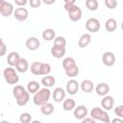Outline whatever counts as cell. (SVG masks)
I'll list each match as a JSON object with an SVG mask.
<instances>
[{
  "mask_svg": "<svg viewBox=\"0 0 123 123\" xmlns=\"http://www.w3.org/2000/svg\"><path fill=\"white\" fill-rule=\"evenodd\" d=\"M19 59H20L19 54H18L17 52H15V51H12V52H10V54L8 55L7 62H8V64H9L10 66L13 67V66H15V64H16V62L19 61Z\"/></svg>",
  "mask_w": 123,
  "mask_h": 123,
  "instance_id": "19",
  "label": "cell"
},
{
  "mask_svg": "<svg viewBox=\"0 0 123 123\" xmlns=\"http://www.w3.org/2000/svg\"><path fill=\"white\" fill-rule=\"evenodd\" d=\"M90 118H92L94 120H100L103 123L111 122L108 112L105 110H103L102 108H98V107H95L90 111Z\"/></svg>",
  "mask_w": 123,
  "mask_h": 123,
  "instance_id": "5",
  "label": "cell"
},
{
  "mask_svg": "<svg viewBox=\"0 0 123 123\" xmlns=\"http://www.w3.org/2000/svg\"><path fill=\"white\" fill-rule=\"evenodd\" d=\"M95 91L97 93L98 96H106L108 95L109 91H110V86L106 83H99L96 86H95Z\"/></svg>",
  "mask_w": 123,
  "mask_h": 123,
  "instance_id": "16",
  "label": "cell"
},
{
  "mask_svg": "<svg viewBox=\"0 0 123 123\" xmlns=\"http://www.w3.org/2000/svg\"><path fill=\"white\" fill-rule=\"evenodd\" d=\"M79 87H80L79 83H78L76 80L71 79V80H69V81L66 83L65 92H67V93L70 94V95H75V94L78 92Z\"/></svg>",
  "mask_w": 123,
  "mask_h": 123,
  "instance_id": "10",
  "label": "cell"
},
{
  "mask_svg": "<svg viewBox=\"0 0 123 123\" xmlns=\"http://www.w3.org/2000/svg\"><path fill=\"white\" fill-rule=\"evenodd\" d=\"M39 90V84L37 81H31L27 84V91L29 93L35 94L37 91Z\"/></svg>",
  "mask_w": 123,
  "mask_h": 123,
  "instance_id": "28",
  "label": "cell"
},
{
  "mask_svg": "<svg viewBox=\"0 0 123 123\" xmlns=\"http://www.w3.org/2000/svg\"><path fill=\"white\" fill-rule=\"evenodd\" d=\"M31 72L34 75H40V76H46L49 75L51 72V66L49 63L46 62H35L31 64L30 67Z\"/></svg>",
  "mask_w": 123,
  "mask_h": 123,
  "instance_id": "3",
  "label": "cell"
},
{
  "mask_svg": "<svg viewBox=\"0 0 123 123\" xmlns=\"http://www.w3.org/2000/svg\"><path fill=\"white\" fill-rule=\"evenodd\" d=\"M14 3H15V5H17L18 7H23V6L26 5L28 2H27V0H14Z\"/></svg>",
  "mask_w": 123,
  "mask_h": 123,
  "instance_id": "37",
  "label": "cell"
},
{
  "mask_svg": "<svg viewBox=\"0 0 123 123\" xmlns=\"http://www.w3.org/2000/svg\"><path fill=\"white\" fill-rule=\"evenodd\" d=\"M0 123H10L8 120H2V121H0Z\"/></svg>",
  "mask_w": 123,
  "mask_h": 123,
  "instance_id": "42",
  "label": "cell"
},
{
  "mask_svg": "<svg viewBox=\"0 0 123 123\" xmlns=\"http://www.w3.org/2000/svg\"><path fill=\"white\" fill-rule=\"evenodd\" d=\"M86 29L89 33H97L100 30V21L94 17L88 18L86 21Z\"/></svg>",
  "mask_w": 123,
  "mask_h": 123,
  "instance_id": "8",
  "label": "cell"
},
{
  "mask_svg": "<svg viewBox=\"0 0 123 123\" xmlns=\"http://www.w3.org/2000/svg\"><path fill=\"white\" fill-rule=\"evenodd\" d=\"M75 66H77L76 62H75V60H74L73 58H71V57H67V58H65V59L62 61V67H63V69H64V72L67 71V70H70V69L74 68Z\"/></svg>",
  "mask_w": 123,
  "mask_h": 123,
  "instance_id": "22",
  "label": "cell"
},
{
  "mask_svg": "<svg viewBox=\"0 0 123 123\" xmlns=\"http://www.w3.org/2000/svg\"><path fill=\"white\" fill-rule=\"evenodd\" d=\"M3 76L5 81L9 85H16L19 82V76L16 70L12 66H7L3 71Z\"/></svg>",
  "mask_w": 123,
  "mask_h": 123,
  "instance_id": "4",
  "label": "cell"
},
{
  "mask_svg": "<svg viewBox=\"0 0 123 123\" xmlns=\"http://www.w3.org/2000/svg\"><path fill=\"white\" fill-rule=\"evenodd\" d=\"M116 28H117V22H116L115 19L109 18L108 20H106V22H105V29H106V31L111 33V32L115 31Z\"/></svg>",
  "mask_w": 123,
  "mask_h": 123,
  "instance_id": "25",
  "label": "cell"
},
{
  "mask_svg": "<svg viewBox=\"0 0 123 123\" xmlns=\"http://www.w3.org/2000/svg\"><path fill=\"white\" fill-rule=\"evenodd\" d=\"M101 106H102V109L105 110L106 111H111L113 106H114V99L112 96L111 95H106L103 97L102 101H101Z\"/></svg>",
  "mask_w": 123,
  "mask_h": 123,
  "instance_id": "12",
  "label": "cell"
},
{
  "mask_svg": "<svg viewBox=\"0 0 123 123\" xmlns=\"http://www.w3.org/2000/svg\"><path fill=\"white\" fill-rule=\"evenodd\" d=\"M50 97H51V91H50V89L47 88V87H43V88L39 89L38 91H37L34 94L33 102L37 106H42V105L48 103Z\"/></svg>",
  "mask_w": 123,
  "mask_h": 123,
  "instance_id": "2",
  "label": "cell"
},
{
  "mask_svg": "<svg viewBox=\"0 0 123 123\" xmlns=\"http://www.w3.org/2000/svg\"><path fill=\"white\" fill-rule=\"evenodd\" d=\"M54 45H57V46H62V47H65L66 45V40L63 37H56L55 39H54Z\"/></svg>",
  "mask_w": 123,
  "mask_h": 123,
  "instance_id": "31",
  "label": "cell"
},
{
  "mask_svg": "<svg viewBox=\"0 0 123 123\" xmlns=\"http://www.w3.org/2000/svg\"><path fill=\"white\" fill-rule=\"evenodd\" d=\"M31 123H41V122H40L39 120H33Z\"/></svg>",
  "mask_w": 123,
  "mask_h": 123,
  "instance_id": "41",
  "label": "cell"
},
{
  "mask_svg": "<svg viewBox=\"0 0 123 123\" xmlns=\"http://www.w3.org/2000/svg\"><path fill=\"white\" fill-rule=\"evenodd\" d=\"M114 112L118 116V118H122L123 117V105H119V106L115 107Z\"/></svg>",
  "mask_w": 123,
  "mask_h": 123,
  "instance_id": "34",
  "label": "cell"
},
{
  "mask_svg": "<svg viewBox=\"0 0 123 123\" xmlns=\"http://www.w3.org/2000/svg\"><path fill=\"white\" fill-rule=\"evenodd\" d=\"M12 95L18 106H25L30 100V93L22 86H15L12 88Z\"/></svg>",
  "mask_w": 123,
  "mask_h": 123,
  "instance_id": "1",
  "label": "cell"
},
{
  "mask_svg": "<svg viewBox=\"0 0 123 123\" xmlns=\"http://www.w3.org/2000/svg\"><path fill=\"white\" fill-rule=\"evenodd\" d=\"M41 36H42V38H43L44 40L51 41V40L55 39V37H56V33H55V31H54L53 29L48 28V29H45V30L42 32Z\"/></svg>",
  "mask_w": 123,
  "mask_h": 123,
  "instance_id": "24",
  "label": "cell"
},
{
  "mask_svg": "<svg viewBox=\"0 0 123 123\" xmlns=\"http://www.w3.org/2000/svg\"><path fill=\"white\" fill-rule=\"evenodd\" d=\"M13 7L10 2L5 0H0V13L4 17H9L12 13H13Z\"/></svg>",
  "mask_w": 123,
  "mask_h": 123,
  "instance_id": "7",
  "label": "cell"
},
{
  "mask_svg": "<svg viewBox=\"0 0 123 123\" xmlns=\"http://www.w3.org/2000/svg\"><path fill=\"white\" fill-rule=\"evenodd\" d=\"M91 42V36L90 34H84L80 37L78 40V46L80 48H86Z\"/></svg>",
  "mask_w": 123,
  "mask_h": 123,
  "instance_id": "20",
  "label": "cell"
},
{
  "mask_svg": "<svg viewBox=\"0 0 123 123\" xmlns=\"http://www.w3.org/2000/svg\"><path fill=\"white\" fill-rule=\"evenodd\" d=\"M28 15H29L28 11L25 8H23V7H18V8H16L13 11V16H14V18L16 20L20 21V22L25 21L28 18Z\"/></svg>",
  "mask_w": 123,
  "mask_h": 123,
  "instance_id": "9",
  "label": "cell"
},
{
  "mask_svg": "<svg viewBox=\"0 0 123 123\" xmlns=\"http://www.w3.org/2000/svg\"><path fill=\"white\" fill-rule=\"evenodd\" d=\"M7 52V46L6 44L3 42L2 44H0V57H3Z\"/></svg>",
  "mask_w": 123,
  "mask_h": 123,
  "instance_id": "36",
  "label": "cell"
},
{
  "mask_svg": "<svg viewBox=\"0 0 123 123\" xmlns=\"http://www.w3.org/2000/svg\"><path fill=\"white\" fill-rule=\"evenodd\" d=\"M76 107V103L75 101L72 99V98H67L63 101L62 103V109L65 111H72L74 110Z\"/></svg>",
  "mask_w": 123,
  "mask_h": 123,
  "instance_id": "26",
  "label": "cell"
},
{
  "mask_svg": "<svg viewBox=\"0 0 123 123\" xmlns=\"http://www.w3.org/2000/svg\"><path fill=\"white\" fill-rule=\"evenodd\" d=\"M73 114H74V117L75 118L82 120V119L86 118V116L87 115V109L84 105H79V106L75 107Z\"/></svg>",
  "mask_w": 123,
  "mask_h": 123,
  "instance_id": "13",
  "label": "cell"
},
{
  "mask_svg": "<svg viewBox=\"0 0 123 123\" xmlns=\"http://www.w3.org/2000/svg\"><path fill=\"white\" fill-rule=\"evenodd\" d=\"M78 74H79V67H78V65L75 66L74 68L70 69V70L65 71V75L67 77H76V76H78Z\"/></svg>",
  "mask_w": 123,
  "mask_h": 123,
  "instance_id": "32",
  "label": "cell"
},
{
  "mask_svg": "<svg viewBox=\"0 0 123 123\" xmlns=\"http://www.w3.org/2000/svg\"><path fill=\"white\" fill-rule=\"evenodd\" d=\"M3 43V40H2V38H0V44H2Z\"/></svg>",
  "mask_w": 123,
  "mask_h": 123,
  "instance_id": "43",
  "label": "cell"
},
{
  "mask_svg": "<svg viewBox=\"0 0 123 123\" xmlns=\"http://www.w3.org/2000/svg\"><path fill=\"white\" fill-rule=\"evenodd\" d=\"M51 55L56 59H61L65 55V47L53 45L51 48Z\"/></svg>",
  "mask_w": 123,
  "mask_h": 123,
  "instance_id": "17",
  "label": "cell"
},
{
  "mask_svg": "<svg viewBox=\"0 0 123 123\" xmlns=\"http://www.w3.org/2000/svg\"><path fill=\"white\" fill-rule=\"evenodd\" d=\"M29 4H30V6L32 8H38L40 6V4H41V1L40 0H31L29 2Z\"/></svg>",
  "mask_w": 123,
  "mask_h": 123,
  "instance_id": "35",
  "label": "cell"
},
{
  "mask_svg": "<svg viewBox=\"0 0 123 123\" xmlns=\"http://www.w3.org/2000/svg\"><path fill=\"white\" fill-rule=\"evenodd\" d=\"M105 6L110 9V10H112L114 8H116L117 6V1L116 0H105Z\"/></svg>",
  "mask_w": 123,
  "mask_h": 123,
  "instance_id": "33",
  "label": "cell"
},
{
  "mask_svg": "<svg viewBox=\"0 0 123 123\" xmlns=\"http://www.w3.org/2000/svg\"><path fill=\"white\" fill-rule=\"evenodd\" d=\"M15 69H16V71H18L20 73H25L29 69L28 61L26 59H24V58H20L19 61L15 64Z\"/></svg>",
  "mask_w": 123,
  "mask_h": 123,
  "instance_id": "18",
  "label": "cell"
},
{
  "mask_svg": "<svg viewBox=\"0 0 123 123\" xmlns=\"http://www.w3.org/2000/svg\"><path fill=\"white\" fill-rule=\"evenodd\" d=\"M81 123H96L94 119L90 118V117H86L84 119H82V122Z\"/></svg>",
  "mask_w": 123,
  "mask_h": 123,
  "instance_id": "38",
  "label": "cell"
},
{
  "mask_svg": "<svg viewBox=\"0 0 123 123\" xmlns=\"http://www.w3.org/2000/svg\"><path fill=\"white\" fill-rule=\"evenodd\" d=\"M85 4H86V7L87 8V10H89L91 12L96 11L98 9V6H99L97 0H86Z\"/></svg>",
  "mask_w": 123,
  "mask_h": 123,
  "instance_id": "29",
  "label": "cell"
},
{
  "mask_svg": "<svg viewBox=\"0 0 123 123\" xmlns=\"http://www.w3.org/2000/svg\"><path fill=\"white\" fill-rule=\"evenodd\" d=\"M55 2H56L55 0H51V1H46V0H44V1H43L44 4H48V5H50V4H54Z\"/></svg>",
  "mask_w": 123,
  "mask_h": 123,
  "instance_id": "40",
  "label": "cell"
},
{
  "mask_svg": "<svg viewBox=\"0 0 123 123\" xmlns=\"http://www.w3.org/2000/svg\"><path fill=\"white\" fill-rule=\"evenodd\" d=\"M65 90L62 87H56L52 93V97L53 100L56 103H61L62 100H64L65 98Z\"/></svg>",
  "mask_w": 123,
  "mask_h": 123,
  "instance_id": "15",
  "label": "cell"
},
{
  "mask_svg": "<svg viewBox=\"0 0 123 123\" xmlns=\"http://www.w3.org/2000/svg\"><path fill=\"white\" fill-rule=\"evenodd\" d=\"M67 12H68V17H69V19H70L71 21H73V22H77V21H79V20L82 18V14H83L82 10H81V8H80L79 6H77L76 4H75L72 8H70V9L67 11Z\"/></svg>",
  "mask_w": 123,
  "mask_h": 123,
  "instance_id": "6",
  "label": "cell"
},
{
  "mask_svg": "<svg viewBox=\"0 0 123 123\" xmlns=\"http://www.w3.org/2000/svg\"><path fill=\"white\" fill-rule=\"evenodd\" d=\"M19 121L21 123H30L32 122V115L29 112H23L19 116Z\"/></svg>",
  "mask_w": 123,
  "mask_h": 123,
  "instance_id": "30",
  "label": "cell"
},
{
  "mask_svg": "<svg viewBox=\"0 0 123 123\" xmlns=\"http://www.w3.org/2000/svg\"><path fill=\"white\" fill-rule=\"evenodd\" d=\"M25 45L27 47V49L31 50V51H36L37 49L39 48L40 46V41L38 40V38H37L36 37H31L29 38H27Z\"/></svg>",
  "mask_w": 123,
  "mask_h": 123,
  "instance_id": "14",
  "label": "cell"
},
{
  "mask_svg": "<svg viewBox=\"0 0 123 123\" xmlns=\"http://www.w3.org/2000/svg\"><path fill=\"white\" fill-rule=\"evenodd\" d=\"M102 62L104 63V65L111 67L115 63V56L112 52H105L102 56Z\"/></svg>",
  "mask_w": 123,
  "mask_h": 123,
  "instance_id": "11",
  "label": "cell"
},
{
  "mask_svg": "<svg viewBox=\"0 0 123 123\" xmlns=\"http://www.w3.org/2000/svg\"><path fill=\"white\" fill-rule=\"evenodd\" d=\"M40 111L44 115H50L54 112V106L48 102V103L40 106Z\"/></svg>",
  "mask_w": 123,
  "mask_h": 123,
  "instance_id": "27",
  "label": "cell"
},
{
  "mask_svg": "<svg viewBox=\"0 0 123 123\" xmlns=\"http://www.w3.org/2000/svg\"><path fill=\"white\" fill-rule=\"evenodd\" d=\"M80 85V87L82 89V91L86 92V93H89L93 90L94 88V85H93V82L90 81V80H84Z\"/></svg>",
  "mask_w": 123,
  "mask_h": 123,
  "instance_id": "21",
  "label": "cell"
},
{
  "mask_svg": "<svg viewBox=\"0 0 123 123\" xmlns=\"http://www.w3.org/2000/svg\"><path fill=\"white\" fill-rule=\"evenodd\" d=\"M55 83H56V79L52 75H46L41 79V84L44 86V87H47V88L53 86Z\"/></svg>",
  "mask_w": 123,
  "mask_h": 123,
  "instance_id": "23",
  "label": "cell"
},
{
  "mask_svg": "<svg viewBox=\"0 0 123 123\" xmlns=\"http://www.w3.org/2000/svg\"><path fill=\"white\" fill-rule=\"evenodd\" d=\"M111 123H123V120L121 119V118H114V119H112V121H111Z\"/></svg>",
  "mask_w": 123,
  "mask_h": 123,
  "instance_id": "39",
  "label": "cell"
}]
</instances>
